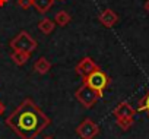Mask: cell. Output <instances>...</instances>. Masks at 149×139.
Masks as SVG:
<instances>
[{
    "mask_svg": "<svg viewBox=\"0 0 149 139\" xmlns=\"http://www.w3.org/2000/svg\"><path fill=\"white\" fill-rule=\"evenodd\" d=\"M5 123L21 139H35L51 124V119L31 98H25L16 110L6 117Z\"/></svg>",
    "mask_w": 149,
    "mask_h": 139,
    "instance_id": "1",
    "label": "cell"
},
{
    "mask_svg": "<svg viewBox=\"0 0 149 139\" xmlns=\"http://www.w3.org/2000/svg\"><path fill=\"white\" fill-rule=\"evenodd\" d=\"M84 84H86L88 87L95 89L98 92V95L102 97L105 88L110 85V78L104 71H101L100 67H97L92 73H89L86 78H84Z\"/></svg>",
    "mask_w": 149,
    "mask_h": 139,
    "instance_id": "2",
    "label": "cell"
},
{
    "mask_svg": "<svg viewBox=\"0 0 149 139\" xmlns=\"http://www.w3.org/2000/svg\"><path fill=\"white\" fill-rule=\"evenodd\" d=\"M37 41L31 37L29 32L22 31L19 32L12 41H10V47L13 51H25V53H32L37 50Z\"/></svg>",
    "mask_w": 149,
    "mask_h": 139,
    "instance_id": "3",
    "label": "cell"
},
{
    "mask_svg": "<svg viewBox=\"0 0 149 139\" xmlns=\"http://www.w3.org/2000/svg\"><path fill=\"white\" fill-rule=\"evenodd\" d=\"M74 97L79 101V104H82L85 108H91L97 104V101L101 98L98 95V92L95 89H92L91 87H88L86 84H82V87H79L74 92Z\"/></svg>",
    "mask_w": 149,
    "mask_h": 139,
    "instance_id": "4",
    "label": "cell"
},
{
    "mask_svg": "<svg viewBox=\"0 0 149 139\" xmlns=\"http://www.w3.org/2000/svg\"><path fill=\"white\" fill-rule=\"evenodd\" d=\"M76 133L81 139H94L98 133H100V126L91 120V119H85L78 127H76Z\"/></svg>",
    "mask_w": 149,
    "mask_h": 139,
    "instance_id": "5",
    "label": "cell"
},
{
    "mask_svg": "<svg viewBox=\"0 0 149 139\" xmlns=\"http://www.w3.org/2000/svg\"><path fill=\"white\" fill-rule=\"evenodd\" d=\"M113 114L117 119H134V114H136V108L132 107L130 103L127 101H121L117 104V107L113 110Z\"/></svg>",
    "mask_w": 149,
    "mask_h": 139,
    "instance_id": "6",
    "label": "cell"
},
{
    "mask_svg": "<svg viewBox=\"0 0 149 139\" xmlns=\"http://www.w3.org/2000/svg\"><path fill=\"white\" fill-rule=\"evenodd\" d=\"M98 66H97V63L91 59V57H84L78 64H76V67H74V71H76V73L79 75V76H82V78H86L89 73H92L95 69H97Z\"/></svg>",
    "mask_w": 149,
    "mask_h": 139,
    "instance_id": "7",
    "label": "cell"
},
{
    "mask_svg": "<svg viewBox=\"0 0 149 139\" xmlns=\"http://www.w3.org/2000/svg\"><path fill=\"white\" fill-rule=\"evenodd\" d=\"M98 19H100V22L102 24V27L111 28V27H114V25L118 22V15H117L113 9H104V10L100 13Z\"/></svg>",
    "mask_w": 149,
    "mask_h": 139,
    "instance_id": "8",
    "label": "cell"
},
{
    "mask_svg": "<svg viewBox=\"0 0 149 139\" xmlns=\"http://www.w3.org/2000/svg\"><path fill=\"white\" fill-rule=\"evenodd\" d=\"M50 69H51V63L45 59V57H40L35 63H34V71L40 75H45L50 72Z\"/></svg>",
    "mask_w": 149,
    "mask_h": 139,
    "instance_id": "9",
    "label": "cell"
},
{
    "mask_svg": "<svg viewBox=\"0 0 149 139\" xmlns=\"http://www.w3.org/2000/svg\"><path fill=\"white\" fill-rule=\"evenodd\" d=\"M54 5V0H32V6L35 8V10L41 15L47 13L51 6Z\"/></svg>",
    "mask_w": 149,
    "mask_h": 139,
    "instance_id": "10",
    "label": "cell"
},
{
    "mask_svg": "<svg viewBox=\"0 0 149 139\" xmlns=\"http://www.w3.org/2000/svg\"><path fill=\"white\" fill-rule=\"evenodd\" d=\"M38 28H40V31H41L42 34L48 35V34H51V32L54 31L56 24H54V21H51V19H48V18H42V19H40V22H38Z\"/></svg>",
    "mask_w": 149,
    "mask_h": 139,
    "instance_id": "11",
    "label": "cell"
},
{
    "mask_svg": "<svg viewBox=\"0 0 149 139\" xmlns=\"http://www.w3.org/2000/svg\"><path fill=\"white\" fill-rule=\"evenodd\" d=\"M29 56L31 54L29 53H25V51H12V54H10L13 63L18 64V66H24L29 60Z\"/></svg>",
    "mask_w": 149,
    "mask_h": 139,
    "instance_id": "12",
    "label": "cell"
},
{
    "mask_svg": "<svg viewBox=\"0 0 149 139\" xmlns=\"http://www.w3.org/2000/svg\"><path fill=\"white\" fill-rule=\"evenodd\" d=\"M70 15L66 12V10H60L54 15V24L58 25V27H66L69 22H70Z\"/></svg>",
    "mask_w": 149,
    "mask_h": 139,
    "instance_id": "13",
    "label": "cell"
},
{
    "mask_svg": "<svg viewBox=\"0 0 149 139\" xmlns=\"http://www.w3.org/2000/svg\"><path fill=\"white\" fill-rule=\"evenodd\" d=\"M137 111H145V113H148V116H149V91L139 100Z\"/></svg>",
    "mask_w": 149,
    "mask_h": 139,
    "instance_id": "14",
    "label": "cell"
},
{
    "mask_svg": "<svg viewBox=\"0 0 149 139\" xmlns=\"http://www.w3.org/2000/svg\"><path fill=\"white\" fill-rule=\"evenodd\" d=\"M116 122H117V124H118V127H120L121 130H129V129L132 127L134 119H117Z\"/></svg>",
    "mask_w": 149,
    "mask_h": 139,
    "instance_id": "15",
    "label": "cell"
},
{
    "mask_svg": "<svg viewBox=\"0 0 149 139\" xmlns=\"http://www.w3.org/2000/svg\"><path fill=\"white\" fill-rule=\"evenodd\" d=\"M18 5H19V8L26 10V9H29L32 6V0H18Z\"/></svg>",
    "mask_w": 149,
    "mask_h": 139,
    "instance_id": "16",
    "label": "cell"
},
{
    "mask_svg": "<svg viewBox=\"0 0 149 139\" xmlns=\"http://www.w3.org/2000/svg\"><path fill=\"white\" fill-rule=\"evenodd\" d=\"M6 111V105L3 103H0V116H3V113Z\"/></svg>",
    "mask_w": 149,
    "mask_h": 139,
    "instance_id": "17",
    "label": "cell"
},
{
    "mask_svg": "<svg viewBox=\"0 0 149 139\" xmlns=\"http://www.w3.org/2000/svg\"><path fill=\"white\" fill-rule=\"evenodd\" d=\"M143 8H145V10L149 13V0H146V2H145V6H143Z\"/></svg>",
    "mask_w": 149,
    "mask_h": 139,
    "instance_id": "18",
    "label": "cell"
},
{
    "mask_svg": "<svg viewBox=\"0 0 149 139\" xmlns=\"http://www.w3.org/2000/svg\"><path fill=\"white\" fill-rule=\"evenodd\" d=\"M8 2H9V0H0V8H3Z\"/></svg>",
    "mask_w": 149,
    "mask_h": 139,
    "instance_id": "19",
    "label": "cell"
},
{
    "mask_svg": "<svg viewBox=\"0 0 149 139\" xmlns=\"http://www.w3.org/2000/svg\"><path fill=\"white\" fill-rule=\"evenodd\" d=\"M44 139H54L53 136H47V138H44Z\"/></svg>",
    "mask_w": 149,
    "mask_h": 139,
    "instance_id": "20",
    "label": "cell"
}]
</instances>
